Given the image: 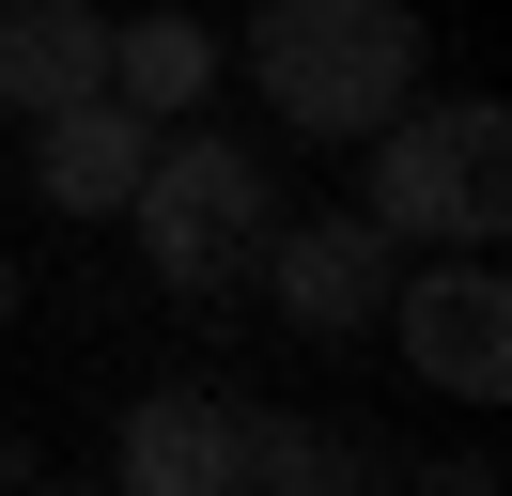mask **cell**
<instances>
[{"label": "cell", "mask_w": 512, "mask_h": 496, "mask_svg": "<svg viewBox=\"0 0 512 496\" xmlns=\"http://www.w3.org/2000/svg\"><path fill=\"white\" fill-rule=\"evenodd\" d=\"M218 62H249V93L295 140H373L419 93V16L404 0H249V31Z\"/></svg>", "instance_id": "obj_1"}, {"label": "cell", "mask_w": 512, "mask_h": 496, "mask_svg": "<svg viewBox=\"0 0 512 496\" xmlns=\"http://www.w3.org/2000/svg\"><path fill=\"white\" fill-rule=\"evenodd\" d=\"M357 155V217L388 248H497L512 233V124L497 93H404Z\"/></svg>", "instance_id": "obj_2"}, {"label": "cell", "mask_w": 512, "mask_h": 496, "mask_svg": "<svg viewBox=\"0 0 512 496\" xmlns=\"http://www.w3.org/2000/svg\"><path fill=\"white\" fill-rule=\"evenodd\" d=\"M125 233H140V264H156L171 295H233V279L264 264V233H280V171H264L249 140L156 124V155H140V186H125Z\"/></svg>", "instance_id": "obj_3"}, {"label": "cell", "mask_w": 512, "mask_h": 496, "mask_svg": "<svg viewBox=\"0 0 512 496\" xmlns=\"http://www.w3.org/2000/svg\"><path fill=\"white\" fill-rule=\"evenodd\" d=\"M388 341H404L419 388H450V403H512V279H497V248L404 264V279H388Z\"/></svg>", "instance_id": "obj_4"}, {"label": "cell", "mask_w": 512, "mask_h": 496, "mask_svg": "<svg viewBox=\"0 0 512 496\" xmlns=\"http://www.w3.org/2000/svg\"><path fill=\"white\" fill-rule=\"evenodd\" d=\"M264 295H280V326L295 341H357V326H388V279H404V248L373 233V217H280V233H264Z\"/></svg>", "instance_id": "obj_5"}, {"label": "cell", "mask_w": 512, "mask_h": 496, "mask_svg": "<svg viewBox=\"0 0 512 496\" xmlns=\"http://www.w3.org/2000/svg\"><path fill=\"white\" fill-rule=\"evenodd\" d=\"M109 496H233V403L140 388L125 434H109Z\"/></svg>", "instance_id": "obj_6"}, {"label": "cell", "mask_w": 512, "mask_h": 496, "mask_svg": "<svg viewBox=\"0 0 512 496\" xmlns=\"http://www.w3.org/2000/svg\"><path fill=\"white\" fill-rule=\"evenodd\" d=\"M140 155H156V124H140L125 93H78V109H47V140H32V186H47V217H125Z\"/></svg>", "instance_id": "obj_7"}, {"label": "cell", "mask_w": 512, "mask_h": 496, "mask_svg": "<svg viewBox=\"0 0 512 496\" xmlns=\"http://www.w3.org/2000/svg\"><path fill=\"white\" fill-rule=\"evenodd\" d=\"M78 93H109V16L94 0H16L0 16V109H78Z\"/></svg>", "instance_id": "obj_8"}, {"label": "cell", "mask_w": 512, "mask_h": 496, "mask_svg": "<svg viewBox=\"0 0 512 496\" xmlns=\"http://www.w3.org/2000/svg\"><path fill=\"white\" fill-rule=\"evenodd\" d=\"M218 78H233V62H218L202 16H109V93H125L140 124H187Z\"/></svg>", "instance_id": "obj_9"}, {"label": "cell", "mask_w": 512, "mask_h": 496, "mask_svg": "<svg viewBox=\"0 0 512 496\" xmlns=\"http://www.w3.org/2000/svg\"><path fill=\"white\" fill-rule=\"evenodd\" d=\"M419 496H497V465H481V450H450V465H419Z\"/></svg>", "instance_id": "obj_10"}, {"label": "cell", "mask_w": 512, "mask_h": 496, "mask_svg": "<svg viewBox=\"0 0 512 496\" xmlns=\"http://www.w3.org/2000/svg\"><path fill=\"white\" fill-rule=\"evenodd\" d=\"M0 326H16V264H0Z\"/></svg>", "instance_id": "obj_11"}, {"label": "cell", "mask_w": 512, "mask_h": 496, "mask_svg": "<svg viewBox=\"0 0 512 496\" xmlns=\"http://www.w3.org/2000/svg\"><path fill=\"white\" fill-rule=\"evenodd\" d=\"M47 496H109V481H47Z\"/></svg>", "instance_id": "obj_12"}, {"label": "cell", "mask_w": 512, "mask_h": 496, "mask_svg": "<svg viewBox=\"0 0 512 496\" xmlns=\"http://www.w3.org/2000/svg\"><path fill=\"white\" fill-rule=\"evenodd\" d=\"M0 496H16V481H0Z\"/></svg>", "instance_id": "obj_13"}]
</instances>
